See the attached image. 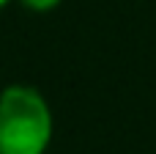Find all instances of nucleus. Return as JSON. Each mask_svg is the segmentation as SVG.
<instances>
[{"label":"nucleus","instance_id":"obj_2","mask_svg":"<svg viewBox=\"0 0 156 154\" xmlns=\"http://www.w3.org/2000/svg\"><path fill=\"white\" fill-rule=\"evenodd\" d=\"M30 11H49V8H55L60 0H22Z\"/></svg>","mask_w":156,"mask_h":154},{"label":"nucleus","instance_id":"obj_1","mask_svg":"<svg viewBox=\"0 0 156 154\" xmlns=\"http://www.w3.org/2000/svg\"><path fill=\"white\" fill-rule=\"evenodd\" d=\"M52 135V116L44 96L27 85L0 94V154H44Z\"/></svg>","mask_w":156,"mask_h":154},{"label":"nucleus","instance_id":"obj_3","mask_svg":"<svg viewBox=\"0 0 156 154\" xmlns=\"http://www.w3.org/2000/svg\"><path fill=\"white\" fill-rule=\"evenodd\" d=\"M5 3H8V0H0V8H3V6H5Z\"/></svg>","mask_w":156,"mask_h":154}]
</instances>
